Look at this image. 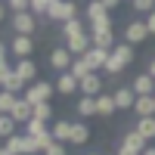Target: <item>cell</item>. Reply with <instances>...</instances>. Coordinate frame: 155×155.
<instances>
[{
  "label": "cell",
  "instance_id": "cell-1",
  "mask_svg": "<svg viewBox=\"0 0 155 155\" xmlns=\"http://www.w3.org/2000/svg\"><path fill=\"white\" fill-rule=\"evenodd\" d=\"M130 62H134V47H130V44H118V47L112 50L109 62H106V71H109V74H121Z\"/></svg>",
  "mask_w": 155,
  "mask_h": 155
},
{
  "label": "cell",
  "instance_id": "cell-2",
  "mask_svg": "<svg viewBox=\"0 0 155 155\" xmlns=\"http://www.w3.org/2000/svg\"><path fill=\"white\" fill-rule=\"evenodd\" d=\"M56 93V84H50V81H34L25 87V99L31 102V106H41V102H50V96Z\"/></svg>",
  "mask_w": 155,
  "mask_h": 155
},
{
  "label": "cell",
  "instance_id": "cell-3",
  "mask_svg": "<svg viewBox=\"0 0 155 155\" xmlns=\"http://www.w3.org/2000/svg\"><path fill=\"white\" fill-rule=\"evenodd\" d=\"M47 19H53V22H59V25H65V22L78 19V6L71 3V0H53V6H50Z\"/></svg>",
  "mask_w": 155,
  "mask_h": 155
},
{
  "label": "cell",
  "instance_id": "cell-4",
  "mask_svg": "<svg viewBox=\"0 0 155 155\" xmlns=\"http://www.w3.org/2000/svg\"><path fill=\"white\" fill-rule=\"evenodd\" d=\"M0 84H3V90H9V93H19L25 87V81L16 74V65H9V59H3V65H0Z\"/></svg>",
  "mask_w": 155,
  "mask_h": 155
},
{
  "label": "cell",
  "instance_id": "cell-5",
  "mask_svg": "<svg viewBox=\"0 0 155 155\" xmlns=\"http://www.w3.org/2000/svg\"><path fill=\"white\" fill-rule=\"evenodd\" d=\"M6 50H9L12 56H19V59H28L34 53V41H31L28 34H12V41L6 44Z\"/></svg>",
  "mask_w": 155,
  "mask_h": 155
},
{
  "label": "cell",
  "instance_id": "cell-6",
  "mask_svg": "<svg viewBox=\"0 0 155 155\" xmlns=\"http://www.w3.org/2000/svg\"><path fill=\"white\" fill-rule=\"evenodd\" d=\"M34 28H37V16L28 9V12H12V31L16 34H34Z\"/></svg>",
  "mask_w": 155,
  "mask_h": 155
},
{
  "label": "cell",
  "instance_id": "cell-7",
  "mask_svg": "<svg viewBox=\"0 0 155 155\" xmlns=\"http://www.w3.org/2000/svg\"><path fill=\"white\" fill-rule=\"evenodd\" d=\"M65 47H68V53H71V56H84L87 50L93 47V37H90V31L74 34V37H68V41H65Z\"/></svg>",
  "mask_w": 155,
  "mask_h": 155
},
{
  "label": "cell",
  "instance_id": "cell-8",
  "mask_svg": "<svg viewBox=\"0 0 155 155\" xmlns=\"http://www.w3.org/2000/svg\"><path fill=\"white\" fill-rule=\"evenodd\" d=\"M71 62H74V56L68 53V47H56L53 53H50V65L56 71H71Z\"/></svg>",
  "mask_w": 155,
  "mask_h": 155
},
{
  "label": "cell",
  "instance_id": "cell-9",
  "mask_svg": "<svg viewBox=\"0 0 155 155\" xmlns=\"http://www.w3.org/2000/svg\"><path fill=\"white\" fill-rule=\"evenodd\" d=\"M109 56H112V50H102V47H90L87 53H84V59H87V65L93 68V71H99V68H106V62H109Z\"/></svg>",
  "mask_w": 155,
  "mask_h": 155
},
{
  "label": "cell",
  "instance_id": "cell-10",
  "mask_svg": "<svg viewBox=\"0 0 155 155\" xmlns=\"http://www.w3.org/2000/svg\"><path fill=\"white\" fill-rule=\"evenodd\" d=\"M146 37H149V25L146 22H130V25H127V28H124V44H140V41H146Z\"/></svg>",
  "mask_w": 155,
  "mask_h": 155
},
{
  "label": "cell",
  "instance_id": "cell-11",
  "mask_svg": "<svg viewBox=\"0 0 155 155\" xmlns=\"http://www.w3.org/2000/svg\"><path fill=\"white\" fill-rule=\"evenodd\" d=\"M74 90H81V81L71 74V71H59V78H56V93H62V96H71Z\"/></svg>",
  "mask_w": 155,
  "mask_h": 155
},
{
  "label": "cell",
  "instance_id": "cell-12",
  "mask_svg": "<svg viewBox=\"0 0 155 155\" xmlns=\"http://www.w3.org/2000/svg\"><path fill=\"white\" fill-rule=\"evenodd\" d=\"M9 115H12V118H16V121H19V127H25V124H28V121L34 118V106H31V102L25 99V96H19V102H16V109H12Z\"/></svg>",
  "mask_w": 155,
  "mask_h": 155
},
{
  "label": "cell",
  "instance_id": "cell-13",
  "mask_svg": "<svg viewBox=\"0 0 155 155\" xmlns=\"http://www.w3.org/2000/svg\"><path fill=\"white\" fill-rule=\"evenodd\" d=\"M130 87H134L137 96H155V78H152L149 71H146V74H137Z\"/></svg>",
  "mask_w": 155,
  "mask_h": 155
},
{
  "label": "cell",
  "instance_id": "cell-14",
  "mask_svg": "<svg viewBox=\"0 0 155 155\" xmlns=\"http://www.w3.org/2000/svg\"><path fill=\"white\" fill-rule=\"evenodd\" d=\"M121 143H124V146H130V149H134V152H140V155H143V152L149 149V140H146L143 134H140L137 127H134V130H127V134L121 137Z\"/></svg>",
  "mask_w": 155,
  "mask_h": 155
},
{
  "label": "cell",
  "instance_id": "cell-15",
  "mask_svg": "<svg viewBox=\"0 0 155 155\" xmlns=\"http://www.w3.org/2000/svg\"><path fill=\"white\" fill-rule=\"evenodd\" d=\"M112 96H115V106H118V109H134V102H137L134 87H118Z\"/></svg>",
  "mask_w": 155,
  "mask_h": 155
},
{
  "label": "cell",
  "instance_id": "cell-16",
  "mask_svg": "<svg viewBox=\"0 0 155 155\" xmlns=\"http://www.w3.org/2000/svg\"><path fill=\"white\" fill-rule=\"evenodd\" d=\"M81 93L84 96H99L102 93V78L93 71V74H87L84 81H81Z\"/></svg>",
  "mask_w": 155,
  "mask_h": 155
},
{
  "label": "cell",
  "instance_id": "cell-17",
  "mask_svg": "<svg viewBox=\"0 0 155 155\" xmlns=\"http://www.w3.org/2000/svg\"><path fill=\"white\" fill-rule=\"evenodd\" d=\"M16 74L22 78L25 84H34V78H37V65H34L31 59H19V62H16Z\"/></svg>",
  "mask_w": 155,
  "mask_h": 155
},
{
  "label": "cell",
  "instance_id": "cell-18",
  "mask_svg": "<svg viewBox=\"0 0 155 155\" xmlns=\"http://www.w3.org/2000/svg\"><path fill=\"white\" fill-rule=\"evenodd\" d=\"M118 112V106H115V96L112 93H99L96 96V115H102V118H109V115Z\"/></svg>",
  "mask_w": 155,
  "mask_h": 155
},
{
  "label": "cell",
  "instance_id": "cell-19",
  "mask_svg": "<svg viewBox=\"0 0 155 155\" xmlns=\"http://www.w3.org/2000/svg\"><path fill=\"white\" fill-rule=\"evenodd\" d=\"M102 19H109V9L102 0H90L87 3V22L93 25V22H102Z\"/></svg>",
  "mask_w": 155,
  "mask_h": 155
},
{
  "label": "cell",
  "instance_id": "cell-20",
  "mask_svg": "<svg viewBox=\"0 0 155 155\" xmlns=\"http://www.w3.org/2000/svg\"><path fill=\"white\" fill-rule=\"evenodd\" d=\"M134 112H137V118H149V115H155V96H137Z\"/></svg>",
  "mask_w": 155,
  "mask_h": 155
},
{
  "label": "cell",
  "instance_id": "cell-21",
  "mask_svg": "<svg viewBox=\"0 0 155 155\" xmlns=\"http://www.w3.org/2000/svg\"><path fill=\"white\" fill-rule=\"evenodd\" d=\"M71 124H74V121H56V124H53L56 143H71Z\"/></svg>",
  "mask_w": 155,
  "mask_h": 155
},
{
  "label": "cell",
  "instance_id": "cell-22",
  "mask_svg": "<svg viewBox=\"0 0 155 155\" xmlns=\"http://www.w3.org/2000/svg\"><path fill=\"white\" fill-rule=\"evenodd\" d=\"M87 140H90L87 124H84V121H74V124H71V146H84Z\"/></svg>",
  "mask_w": 155,
  "mask_h": 155
},
{
  "label": "cell",
  "instance_id": "cell-23",
  "mask_svg": "<svg viewBox=\"0 0 155 155\" xmlns=\"http://www.w3.org/2000/svg\"><path fill=\"white\" fill-rule=\"evenodd\" d=\"M74 109H78V115H81V118H90V115H96V96H81Z\"/></svg>",
  "mask_w": 155,
  "mask_h": 155
},
{
  "label": "cell",
  "instance_id": "cell-24",
  "mask_svg": "<svg viewBox=\"0 0 155 155\" xmlns=\"http://www.w3.org/2000/svg\"><path fill=\"white\" fill-rule=\"evenodd\" d=\"M93 47H102V50H115V34L112 31H93Z\"/></svg>",
  "mask_w": 155,
  "mask_h": 155
},
{
  "label": "cell",
  "instance_id": "cell-25",
  "mask_svg": "<svg viewBox=\"0 0 155 155\" xmlns=\"http://www.w3.org/2000/svg\"><path fill=\"white\" fill-rule=\"evenodd\" d=\"M71 74L78 78V81H84L87 74H93V68L87 65V59H84V56H74V62H71Z\"/></svg>",
  "mask_w": 155,
  "mask_h": 155
},
{
  "label": "cell",
  "instance_id": "cell-26",
  "mask_svg": "<svg viewBox=\"0 0 155 155\" xmlns=\"http://www.w3.org/2000/svg\"><path fill=\"white\" fill-rule=\"evenodd\" d=\"M137 130L143 134L146 140H155V115H149V118H137Z\"/></svg>",
  "mask_w": 155,
  "mask_h": 155
},
{
  "label": "cell",
  "instance_id": "cell-27",
  "mask_svg": "<svg viewBox=\"0 0 155 155\" xmlns=\"http://www.w3.org/2000/svg\"><path fill=\"white\" fill-rule=\"evenodd\" d=\"M0 134H3L6 140L16 137V134H19V121L12 118V115H3V121H0Z\"/></svg>",
  "mask_w": 155,
  "mask_h": 155
},
{
  "label": "cell",
  "instance_id": "cell-28",
  "mask_svg": "<svg viewBox=\"0 0 155 155\" xmlns=\"http://www.w3.org/2000/svg\"><path fill=\"white\" fill-rule=\"evenodd\" d=\"M84 31H87V28H84L81 19H71V22L62 25V37H65V41H68V37H74V34H84Z\"/></svg>",
  "mask_w": 155,
  "mask_h": 155
},
{
  "label": "cell",
  "instance_id": "cell-29",
  "mask_svg": "<svg viewBox=\"0 0 155 155\" xmlns=\"http://www.w3.org/2000/svg\"><path fill=\"white\" fill-rule=\"evenodd\" d=\"M19 102V93H9V90H3V96H0V109H3V115H9L12 109H16Z\"/></svg>",
  "mask_w": 155,
  "mask_h": 155
},
{
  "label": "cell",
  "instance_id": "cell-30",
  "mask_svg": "<svg viewBox=\"0 0 155 155\" xmlns=\"http://www.w3.org/2000/svg\"><path fill=\"white\" fill-rule=\"evenodd\" d=\"M47 130H50L47 121H37V118H31L28 124H25V134H31V137H44Z\"/></svg>",
  "mask_w": 155,
  "mask_h": 155
},
{
  "label": "cell",
  "instance_id": "cell-31",
  "mask_svg": "<svg viewBox=\"0 0 155 155\" xmlns=\"http://www.w3.org/2000/svg\"><path fill=\"white\" fill-rule=\"evenodd\" d=\"M34 118H37V121H50V118H53V106H50V102L34 106Z\"/></svg>",
  "mask_w": 155,
  "mask_h": 155
},
{
  "label": "cell",
  "instance_id": "cell-32",
  "mask_svg": "<svg viewBox=\"0 0 155 155\" xmlns=\"http://www.w3.org/2000/svg\"><path fill=\"white\" fill-rule=\"evenodd\" d=\"M50 6H53V0H31V12L34 16H47Z\"/></svg>",
  "mask_w": 155,
  "mask_h": 155
},
{
  "label": "cell",
  "instance_id": "cell-33",
  "mask_svg": "<svg viewBox=\"0 0 155 155\" xmlns=\"http://www.w3.org/2000/svg\"><path fill=\"white\" fill-rule=\"evenodd\" d=\"M130 6L137 12H146V16H149V12H155V0H130Z\"/></svg>",
  "mask_w": 155,
  "mask_h": 155
},
{
  "label": "cell",
  "instance_id": "cell-34",
  "mask_svg": "<svg viewBox=\"0 0 155 155\" xmlns=\"http://www.w3.org/2000/svg\"><path fill=\"white\" fill-rule=\"evenodd\" d=\"M6 6L12 12H28L31 9V0H6Z\"/></svg>",
  "mask_w": 155,
  "mask_h": 155
},
{
  "label": "cell",
  "instance_id": "cell-35",
  "mask_svg": "<svg viewBox=\"0 0 155 155\" xmlns=\"http://www.w3.org/2000/svg\"><path fill=\"white\" fill-rule=\"evenodd\" d=\"M44 155H68V152H65V143H53L44 149Z\"/></svg>",
  "mask_w": 155,
  "mask_h": 155
},
{
  "label": "cell",
  "instance_id": "cell-36",
  "mask_svg": "<svg viewBox=\"0 0 155 155\" xmlns=\"http://www.w3.org/2000/svg\"><path fill=\"white\" fill-rule=\"evenodd\" d=\"M93 31H112V19H102V22H93L90 25V34Z\"/></svg>",
  "mask_w": 155,
  "mask_h": 155
},
{
  "label": "cell",
  "instance_id": "cell-37",
  "mask_svg": "<svg viewBox=\"0 0 155 155\" xmlns=\"http://www.w3.org/2000/svg\"><path fill=\"white\" fill-rule=\"evenodd\" d=\"M146 25H149V34H155V12H149V16H146Z\"/></svg>",
  "mask_w": 155,
  "mask_h": 155
},
{
  "label": "cell",
  "instance_id": "cell-38",
  "mask_svg": "<svg viewBox=\"0 0 155 155\" xmlns=\"http://www.w3.org/2000/svg\"><path fill=\"white\" fill-rule=\"evenodd\" d=\"M118 155H140V152H134L130 146H124V143H121V146H118Z\"/></svg>",
  "mask_w": 155,
  "mask_h": 155
},
{
  "label": "cell",
  "instance_id": "cell-39",
  "mask_svg": "<svg viewBox=\"0 0 155 155\" xmlns=\"http://www.w3.org/2000/svg\"><path fill=\"white\" fill-rule=\"evenodd\" d=\"M102 3H106V9H115V6L121 3V0H102Z\"/></svg>",
  "mask_w": 155,
  "mask_h": 155
},
{
  "label": "cell",
  "instance_id": "cell-40",
  "mask_svg": "<svg viewBox=\"0 0 155 155\" xmlns=\"http://www.w3.org/2000/svg\"><path fill=\"white\" fill-rule=\"evenodd\" d=\"M149 74H152V78H155V59H152V65H149Z\"/></svg>",
  "mask_w": 155,
  "mask_h": 155
},
{
  "label": "cell",
  "instance_id": "cell-41",
  "mask_svg": "<svg viewBox=\"0 0 155 155\" xmlns=\"http://www.w3.org/2000/svg\"><path fill=\"white\" fill-rule=\"evenodd\" d=\"M143 155H155V149H152V146H149V149H146V152H143Z\"/></svg>",
  "mask_w": 155,
  "mask_h": 155
}]
</instances>
